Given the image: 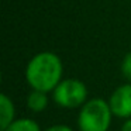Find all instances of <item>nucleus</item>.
Returning <instances> with one entry per match:
<instances>
[{
	"instance_id": "nucleus-1",
	"label": "nucleus",
	"mask_w": 131,
	"mask_h": 131,
	"mask_svg": "<svg viewBox=\"0 0 131 131\" xmlns=\"http://www.w3.org/2000/svg\"><path fill=\"white\" fill-rule=\"evenodd\" d=\"M63 65L57 54L49 51L38 52L26 66V80L32 90L49 93L62 80Z\"/></svg>"
},
{
	"instance_id": "nucleus-2",
	"label": "nucleus",
	"mask_w": 131,
	"mask_h": 131,
	"mask_svg": "<svg viewBox=\"0 0 131 131\" xmlns=\"http://www.w3.org/2000/svg\"><path fill=\"white\" fill-rule=\"evenodd\" d=\"M110 104L100 97L89 99L78 114V130L79 131H108L113 120Z\"/></svg>"
},
{
	"instance_id": "nucleus-3",
	"label": "nucleus",
	"mask_w": 131,
	"mask_h": 131,
	"mask_svg": "<svg viewBox=\"0 0 131 131\" xmlns=\"http://www.w3.org/2000/svg\"><path fill=\"white\" fill-rule=\"evenodd\" d=\"M52 100L62 108H80L89 100L86 85L79 79L68 78L62 79L59 85L51 92Z\"/></svg>"
},
{
	"instance_id": "nucleus-4",
	"label": "nucleus",
	"mask_w": 131,
	"mask_h": 131,
	"mask_svg": "<svg viewBox=\"0 0 131 131\" xmlns=\"http://www.w3.org/2000/svg\"><path fill=\"white\" fill-rule=\"evenodd\" d=\"M107 102L114 117L123 120L131 118V83L127 82L116 88Z\"/></svg>"
},
{
	"instance_id": "nucleus-5",
	"label": "nucleus",
	"mask_w": 131,
	"mask_h": 131,
	"mask_svg": "<svg viewBox=\"0 0 131 131\" xmlns=\"http://www.w3.org/2000/svg\"><path fill=\"white\" fill-rule=\"evenodd\" d=\"M16 120V107L6 93L0 94V130H4Z\"/></svg>"
},
{
	"instance_id": "nucleus-6",
	"label": "nucleus",
	"mask_w": 131,
	"mask_h": 131,
	"mask_svg": "<svg viewBox=\"0 0 131 131\" xmlns=\"http://www.w3.org/2000/svg\"><path fill=\"white\" fill-rule=\"evenodd\" d=\"M48 93L41 90H32L27 96V107L32 111V113H42L47 107H48Z\"/></svg>"
},
{
	"instance_id": "nucleus-7",
	"label": "nucleus",
	"mask_w": 131,
	"mask_h": 131,
	"mask_svg": "<svg viewBox=\"0 0 131 131\" xmlns=\"http://www.w3.org/2000/svg\"><path fill=\"white\" fill-rule=\"evenodd\" d=\"M2 131H42L35 120L30 118V117H21V118H16L9 127H6Z\"/></svg>"
},
{
	"instance_id": "nucleus-8",
	"label": "nucleus",
	"mask_w": 131,
	"mask_h": 131,
	"mask_svg": "<svg viewBox=\"0 0 131 131\" xmlns=\"http://www.w3.org/2000/svg\"><path fill=\"white\" fill-rule=\"evenodd\" d=\"M121 75L128 83H131V52H128L121 61Z\"/></svg>"
},
{
	"instance_id": "nucleus-9",
	"label": "nucleus",
	"mask_w": 131,
	"mask_h": 131,
	"mask_svg": "<svg viewBox=\"0 0 131 131\" xmlns=\"http://www.w3.org/2000/svg\"><path fill=\"white\" fill-rule=\"evenodd\" d=\"M44 131H75V130L72 127H69V125H65V124H54L51 127L45 128Z\"/></svg>"
},
{
	"instance_id": "nucleus-10",
	"label": "nucleus",
	"mask_w": 131,
	"mask_h": 131,
	"mask_svg": "<svg viewBox=\"0 0 131 131\" xmlns=\"http://www.w3.org/2000/svg\"><path fill=\"white\" fill-rule=\"evenodd\" d=\"M121 131H131V118L125 120L121 125Z\"/></svg>"
}]
</instances>
